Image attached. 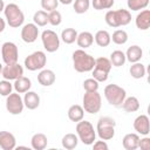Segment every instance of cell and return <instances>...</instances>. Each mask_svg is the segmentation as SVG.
<instances>
[{"label":"cell","instance_id":"cell-1","mask_svg":"<svg viewBox=\"0 0 150 150\" xmlns=\"http://www.w3.org/2000/svg\"><path fill=\"white\" fill-rule=\"evenodd\" d=\"M74 69L79 73H88L91 71L95 66V59L84 49H76L73 52L71 55Z\"/></svg>","mask_w":150,"mask_h":150},{"label":"cell","instance_id":"cell-2","mask_svg":"<svg viewBox=\"0 0 150 150\" xmlns=\"http://www.w3.org/2000/svg\"><path fill=\"white\" fill-rule=\"evenodd\" d=\"M104 20L105 23L110 27L117 28V27H122V26H127L130 23L131 21V14L128 9H116V11H108L104 15Z\"/></svg>","mask_w":150,"mask_h":150},{"label":"cell","instance_id":"cell-3","mask_svg":"<svg viewBox=\"0 0 150 150\" xmlns=\"http://www.w3.org/2000/svg\"><path fill=\"white\" fill-rule=\"evenodd\" d=\"M6 22L12 28H19L23 25L25 21V14L21 11V8L16 4H8L5 6L4 9Z\"/></svg>","mask_w":150,"mask_h":150},{"label":"cell","instance_id":"cell-4","mask_svg":"<svg viewBox=\"0 0 150 150\" xmlns=\"http://www.w3.org/2000/svg\"><path fill=\"white\" fill-rule=\"evenodd\" d=\"M103 94H104L107 102L112 107H121L124 98L127 97L125 89L120 87L118 84H115V83L105 86Z\"/></svg>","mask_w":150,"mask_h":150},{"label":"cell","instance_id":"cell-5","mask_svg":"<svg viewBox=\"0 0 150 150\" xmlns=\"http://www.w3.org/2000/svg\"><path fill=\"white\" fill-rule=\"evenodd\" d=\"M76 135L79 141L86 145H91L96 139V130L94 125L86 120H81L76 123Z\"/></svg>","mask_w":150,"mask_h":150},{"label":"cell","instance_id":"cell-6","mask_svg":"<svg viewBox=\"0 0 150 150\" xmlns=\"http://www.w3.org/2000/svg\"><path fill=\"white\" fill-rule=\"evenodd\" d=\"M115 127H116V122L112 117L102 116L97 121L96 134L100 137V139L109 141L115 136Z\"/></svg>","mask_w":150,"mask_h":150},{"label":"cell","instance_id":"cell-7","mask_svg":"<svg viewBox=\"0 0 150 150\" xmlns=\"http://www.w3.org/2000/svg\"><path fill=\"white\" fill-rule=\"evenodd\" d=\"M102 107V97L98 91H86L82 98V108L88 114H96Z\"/></svg>","mask_w":150,"mask_h":150},{"label":"cell","instance_id":"cell-8","mask_svg":"<svg viewBox=\"0 0 150 150\" xmlns=\"http://www.w3.org/2000/svg\"><path fill=\"white\" fill-rule=\"evenodd\" d=\"M46 63H47V56H46V53L42 50H36L29 54L25 59V67L30 71L43 69Z\"/></svg>","mask_w":150,"mask_h":150},{"label":"cell","instance_id":"cell-9","mask_svg":"<svg viewBox=\"0 0 150 150\" xmlns=\"http://www.w3.org/2000/svg\"><path fill=\"white\" fill-rule=\"evenodd\" d=\"M41 41H42L43 48L48 53H54L60 47V38L52 29H46L41 33Z\"/></svg>","mask_w":150,"mask_h":150},{"label":"cell","instance_id":"cell-10","mask_svg":"<svg viewBox=\"0 0 150 150\" xmlns=\"http://www.w3.org/2000/svg\"><path fill=\"white\" fill-rule=\"evenodd\" d=\"M23 98L20 96L19 93H11L8 96H6V109L9 114L20 115L23 111Z\"/></svg>","mask_w":150,"mask_h":150},{"label":"cell","instance_id":"cell-11","mask_svg":"<svg viewBox=\"0 0 150 150\" xmlns=\"http://www.w3.org/2000/svg\"><path fill=\"white\" fill-rule=\"evenodd\" d=\"M1 56H2V61L6 64L18 62V60H19L18 46L14 42H11V41L4 42L2 46H1Z\"/></svg>","mask_w":150,"mask_h":150},{"label":"cell","instance_id":"cell-12","mask_svg":"<svg viewBox=\"0 0 150 150\" xmlns=\"http://www.w3.org/2000/svg\"><path fill=\"white\" fill-rule=\"evenodd\" d=\"M23 75V67L19 63H11V64H6L2 67V71H1V76L5 80L8 81H15L16 79H19L20 76Z\"/></svg>","mask_w":150,"mask_h":150},{"label":"cell","instance_id":"cell-13","mask_svg":"<svg viewBox=\"0 0 150 150\" xmlns=\"http://www.w3.org/2000/svg\"><path fill=\"white\" fill-rule=\"evenodd\" d=\"M39 36V28L38 26L33 23H26L21 28V39L26 43H33L36 41Z\"/></svg>","mask_w":150,"mask_h":150},{"label":"cell","instance_id":"cell-14","mask_svg":"<svg viewBox=\"0 0 150 150\" xmlns=\"http://www.w3.org/2000/svg\"><path fill=\"white\" fill-rule=\"evenodd\" d=\"M134 129L137 134H141L143 136H148L150 134V120H149V117L144 114L137 116L134 121Z\"/></svg>","mask_w":150,"mask_h":150},{"label":"cell","instance_id":"cell-15","mask_svg":"<svg viewBox=\"0 0 150 150\" xmlns=\"http://www.w3.org/2000/svg\"><path fill=\"white\" fill-rule=\"evenodd\" d=\"M0 148L2 150H13L16 148L15 136L9 131H0Z\"/></svg>","mask_w":150,"mask_h":150},{"label":"cell","instance_id":"cell-16","mask_svg":"<svg viewBox=\"0 0 150 150\" xmlns=\"http://www.w3.org/2000/svg\"><path fill=\"white\" fill-rule=\"evenodd\" d=\"M136 27L139 30H146L150 28V11L149 9H142L135 19Z\"/></svg>","mask_w":150,"mask_h":150},{"label":"cell","instance_id":"cell-17","mask_svg":"<svg viewBox=\"0 0 150 150\" xmlns=\"http://www.w3.org/2000/svg\"><path fill=\"white\" fill-rule=\"evenodd\" d=\"M55 80V73L50 69H41V71L38 74V82L43 87H50L54 84Z\"/></svg>","mask_w":150,"mask_h":150},{"label":"cell","instance_id":"cell-18","mask_svg":"<svg viewBox=\"0 0 150 150\" xmlns=\"http://www.w3.org/2000/svg\"><path fill=\"white\" fill-rule=\"evenodd\" d=\"M23 104L27 109L29 110H34L40 105V96L32 90H28L25 93L23 96Z\"/></svg>","mask_w":150,"mask_h":150},{"label":"cell","instance_id":"cell-19","mask_svg":"<svg viewBox=\"0 0 150 150\" xmlns=\"http://www.w3.org/2000/svg\"><path fill=\"white\" fill-rule=\"evenodd\" d=\"M125 54V59L127 61H129L130 63H135V62H138L141 61V59L143 57V50L139 46L137 45H132L130 46L127 52L124 53Z\"/></svg>","mask_w":150,"mask_h":150},{"label":"cell","instance_id":"cell-20","mask_svg":"<svg viewBox=\"0 0 150 150\" xmlns=\"http://www.w3.org/2000/svg\"><path fill=\"white\" fill-rule=\"evenodd\" d=\"M138 142H139V136L138 134L130 132L127 134L123 139H122V145L125 150H136L138 148Z\"/></svg>","mask_w":150,"mask_h":150},{"label":"cell","instance_id":"cell-21","mask_svg":"<svg viewBox=\"0 0 150 150\" xmlns=\"http://www.w3.org/2000/svg\"><path fill=\"white\" fill-rule=\"evenodd\" d=\"M76 43L81 49H86L89 48L93 43H94V35L90 32H81L77 34L76 38Z\"/></svg>","mask_w":150,"mask_h":150},{"label":"cell","instance_id":"cell-22","mask_svg":"<svg viewBox=\"0 0 150 150\" xmlns=\"http://www.w3.org/2000/svg\"><path fill=\"white\" fill-rule=\"evenodd\" d=\"M47 144H48L47 136L42 132L34 134L30 138V146L34 150H43V149H46Z\"/></svg>","mask_w":150,"mask_h":150},{"label":"cell","instance_id":"cell-23","mask_svg":"<svg viewBox=\"0 0 150 150\" xmlns=\"http://www.w3.org/2000/svg\"><path fill=\"white\" fill-rule=\"evenodd\" d=\"M30 87H32V81L23 75L16 79L13 83V89H15V91L19 94H25L30 89Z\"/></svg>","mask_w":150,"mask_h":150},{"label":"cell","instance_id":"cell-24","mask_svg":"<svg viewBox=\"0 0 150 150\" xmlns=\"http://www.w3.org/2000/svg\"><path fill=\"white\" fill-rule=\"evenodd\" d=\"M67 115H68V118L71 122H76L77 123L79 121L83 120V117H84V110H83L82 105H80V104H73V105L69 107Z\"/></svg>","mask_w":150,"mask_h":150},{"label":"cell","instance_id":"cell-25","mask_svg":"<svg viewBox=\"0 0 150 150\" xmlns=\"http://www.w3.org/2000/svg\"><path fill=\"white\" fill-rule=\"evenodd\" d=\"M121 107L125 112H135L139 109L141 104H139V101L136 96H129V97L124 98Z\"/></svg>","mask_w":150,"mask_h":150},{"label":"cell","instance_id":"cell-26","mask_svg":"<svg viewBox=\"0 0 150 150\" xmlns=\"http://www.w3.org/2000/svg\"><path fill=\"white\" fill-rule=\"evenodd\" d=\"M94 40L96 42L97 46L100 47H108L111 42V38H110V34L108 30H104V29H100L96 32L95 36H94Z\"/></svg>","mask_w":150,"mask_h":150},{"label":"cell","instance_id":"cell-27","mask_svg":"<svg viewBox=\"0 0 150 150\" xmlns=\"http://www.w3.org/2000/svg\"><path fill=\"white\" fill-rule=\"evenodd\" d=\"M61 144H62V146H63L64 149H67V150H73V149H75V148L77 146V144H79V137H77V135L71 134V132L66 134V135L62 137V139H61Z\"/></svg>","mask_w":150,"mask_h":150},{"label":"cell","instance_id":"cell-28","mask_svg":"<svg viewBox=\"0 0 150 150\" xmlns=\"http://www.w3.org/2000/svg\"><path fill=\"white\" fill-rule=\"evenodd\" d=\"M145 66L143 63H141L139 61L138 62H135V63H131L130 68H129V73L131 75V77L138 80V79H143L145 76Z\"/></svg>","mask_w":150,"mask_h":150},{"label":"cell","instance_id":"cell-29","mask_svg":"<svg viewBox=\"0 0 150 150\" xmlns=\"http://www.w3.org/2000/svg\"><path fill=\"white\" fill-rule=\"evenodd\" d=\"M77 32L76 29L74 28H66L61 32V36L60 39L66 43V45H71L76 41V38H77Z\"/></svg>","mask_w":150,"mask_h":150},{"label":"cell","instance_id":"cell-30","mask_svg":"<svg viewBox=\"0 0 150 150\" xmlns=\"http://www.w3.org/2000/svg\"><path fill=\"white\" fill-rule=\"evenodd\" d=\"M110 38H111V41H112L115 45H120V46L127 43V41H128V39H129L128 33H127L124 29H116V30L112 33V35H110Z\"/></svg>","mask_w":150,"mask_h":150},{"label":"cell","instance_id":"cell-31","mask_svg":"<svg viewBox=\"0 0 150 150\" xmlns=\"http://www.w3.org/2000/svg\"><path fill=\"white\" fill-rule=\"evenodd\" d=\"M110 62L114 67H121L125 63L127 59H125V54L122 50H114L110 54Z\"/></svg>","mask_w":150,"mask_h":150},{"label":"cell","instance_id":"cell-32","mask_svg":"<svg viewBox=\"0 0 150 150\" xmlns=\"http://www.w3.org/2000/svg\"><path fill=\"white\" fill-rule=\"evenodd\" d=\"M33 21L38 27H45L48 23V13L43 9L36 11L33 15Z\"/></svg>","mask_w":150,"mask_h":150},{"label":"cell","instance_id":"cell-33","mask_svg":"<svg viewBox=\"0 0 150 150\" xmlns=\"http://www.w3.org/2000/svg\"><path fill=\"white\" fill-rule=\"evenodd\" d=\"M111 67H112V64H111V62H110V60L108 57L100 56V57L95 59V66H94V68L101 69V70H103L105 73H110Z\"/></svg>","mask_w":150,"mask_h":150},{"label":"cell","instance_id":"cell-34","mask_svg":"<svg viewBox=\"0 0 150 150\" xmlns=\"http://www.w3.org/2000/svg\"><path fill=\"white\" fill-rule=\"evenodd\" d=\"M114 4H115V0H91L90 1V5L96 11L110 9L114 6Z\"/></svg>","mask_w":150,"mask_h":150},{"label":"cell","instance_id":"cell-35","mask_svg":"<svg viewBox=\"0 0 150 150\" xmlns=\"http://www.w3.org/2000/svg\"><path fill=\"white\" fill-rule=\"evenodd\" d=\"M73 7L76 14H83L89 9L90 0H74Z\"/></svg>","mask_w":150,"mask_h":150},{"label":"cell","instance_id":"cell-36","mask_svg":"<svg viewBox=\"0 0 150 150\" xmlns=\"http://www.w3.org/2000/svg\"><path fill=\"white\" fill-rule=\"evenodd\" d=\"M127 5L130 11H142L148 7L149 0H128Z\"/></svg>","mask_w":150,"mask_h":150},{"label":"cell","instance_id":"cell-37","mask_svg":"<svg viewBox=\"0 0 150 150\" xmlns=\"http://www.w3.org/2000/svg\"><path fill=\"white\" fill-rule=\"evenodd\" d=\"M62 22V15L57 9L48 12V23L52 26H59Z\"/></svg>","mask_w":150,"mask_h":150},{"label":"cell","instance_id":"cell-38","mask_svg":"<svg viewBox=\"0 0 150 150\" xmlns=\"http://www.w3.org/2000/svg\"><path fill=\"white\" fill-rule=\"evenodd\" d=\"M100 87V82H97L95 79H87L83 81V89L86 91H97Z\"/></svg>","mask_w":150,"mask_h":150},{"label":"cell","instance_id":"cell-39","mask_svg":"<svg viewBox=\"0 0 150 150\" xmlns=\"http://www.w3.org/2000/svg\"><path fill=\"white\" fill-rule=\"evenodd\" d=\"M13 90V84L11 83V81L8 80H2L0 81V95L1 96H8Z\"/></svg>","mask_w":150,"mask_h":150},{"label":"cell","instance_id":"cell-40","mask_svg":"<svg viewBox=\"0 0 150 150\" xmlns=\"http://www.w3.org/2000/svg\"><path fill=\"white\" fill-rule=\"evenodd\" d=\"M59 4V0H41V7L46 12H52L56 9Z\"/></svg>","mask_w":150,"mask_h":150},{"label":"cell","instance_id":"cell-41","mask_svg":"<svg viewBox=\"0 0 150 150\" xmlns=\"http://www.w3.org/2000/svg\"><path fill=\"white\" fill-rule=\"evenodd\" d=\"M93 79H95L97 82H105L108 80V76H109V73H105L101 69H97V68H93Z\"/></svg>","mask_w":150,"mask_h":150},{"label":"cell","instance_id":"cell-42","mask_svg":"<svg viewBox=\"0 0 150 150\" xmlns=\"http://www.w3.org/2000/svg\"><path fill=\"white\" fill-rule=\"evenodd\" d=\"M138 148H141L142 150H150V138L148 136H145L143 138H139Z\"/></svg>","mask_w":150,"mask_h":150},{"label":"cell","instance_id":"cell-43","mask_svg":"<svg viewBox=\"0 0 150 150\" xmlns=\"http://www.w3.org/2000/svg\"><path fill=\"white\" fill-rule=\"evenodd\" d=\"M93 148H94V150H108V144H107V142L105 141H103V139H101V141H95L93 144Z\"/></svg>","mask_w":150,"mask_h":150},{"label":"cell","instance_id":"cell-44","mask_svg":"<svg viewBox=\"0 0 150 150\" xmlns=\"http://www.w3.org/2000/svg\"><path fill=\"white\" fill-rule=\"evenodd\" d=\"M5 28H6V21L0 16V33H2L5 30Z\"/></svg>","mask_w":150,"mask_h":150},{"label":"cell","instance_id":"cell-45","mask_svg":"<svg viewBox=\"0 0 150 150\" xmlns=\"http://www.w3.org/2000/svg\"><path fill=\"white\" fill-rule=\"evenodd\" d=\"M73 1L74 0H59V2L62 4V5H70Z\"/></svg>","mask_w":150,"mask_h":150},{"label":"cell","instance_id":"cell-46","mask_svg":"<svg viewBox=\"0 0 150 150\" xmlns=\"http://www.w3.org/2000/svg\"><path fill=\"white\" fill-rule=\"evenodd\" d=\"M4 9H5V2L4 0H0V13L4 12Z\"/></svg>","mask_w":150,"mask_h":150},{"label":"cell","instance_id":"cell-47","mask_svg":"<svg viewBox=\"0 0 150 150\" xmlns=\"http://www.w3.org/2000/svg\"><path fill=\"white\" fill-rule=\"evenodd\" d=\"M1 71H2V64L0 63V75H1Z\"/></svg>","mask_w":150,"mask_h":150}]
</instances>
